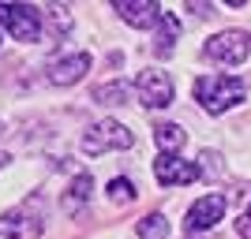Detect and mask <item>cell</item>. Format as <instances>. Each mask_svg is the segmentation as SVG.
Listing matches in <instances>:
<instances>
[{
  "instance_id": "obj_16",
  "label": "cell",
  "mask_w": 251,
  "mask_h": 239,
  "mask_svg": "<svg viewBox=\"0 0 251 239\" xmlns=\"http://www.w3.org/2000/svg\"><path fill=\"white\" fill-rule=\"evenodd\" d=\"M109 198H113L116 206H127L131 198H135V187H131V179H124V176H116L113 183H109Z\"/></svg>"
},
{
  "instance_id": "obj_2",
  "label": "cell",
  "mask_w": 251,
  "mask_h": 239,
  "mask_svg": "<svg viewBox=\"0 0 251 239\" xmlns=\"http://www.w3.org/2000/svg\"><path fill=\"white\" fill-rule=\"evenodd\" d=\"M131 142H135V135L124 124H116V120H98V124H90L83 131V153L86 157H101L109 150H127Z\"/></svg>"
},
{
  "instance_id": "obj_4",
  "label": "cell",
  "mask_w": 251,
  "mask_h": 239,
  "mask_svg": "<svg viewBox=\"0 0 251 239\" xmlns=\"http://www.w3.org/2000/svg\"><path fill=\"white\" fill-rule=\"evenodd\" d=\"M206 60L210 64H225V67H236V64L248 60L251 52V38L244 30H225V34H214L206 42Z\"/></svg>"
},
{
  "instance_id": "obj_9",
  "label": "cell",
  "mask_w": 251,
  "mask_h": 239,
  "mask_svg": "<svg viewBox=\"0 0 251 239\" xmlns=\"http://www.w3.org/2000/svg\"><path fill=\"white\" fill-rule=\"evenodd\" d=\"M225 206H229V198H225V195H206V198H199V202L188 209V232H206V228H214V224L225 217Z\"/></svg>"
},
{
  "instance_id": "obj_7",
  "label": "cell",
  "mask_w": 251,
  "mask_h": 239,
  "mask_svg": "<svg viewBox=\"0 0 251 239\" xmlns=\"http://www.w3.org/2000/svg\"><path fill=\"white\" fill-rule=\"evenodd\" d=\"M154 176L161 187H184V183H195L202 172H199V165H191V161H184L176 153H161L154 161Z\"/></svg>"
},
{
  "instance_id": "obj_18",
  "label": "cell",
  "mask_w": 251,
  "mask_h": 239,
  "mask_svg": "<svg viewBox=\"0 0 251 239\" xmlns=\"http://www.w3.org/2000/svg\"><path fill=\"white\" fill-rule=\"evenodd\" d=\"M236 232H240V239H251V209L236 220Z\"/></svg>"
},
{
  "instance_id": "obj_11",
  "label": "cell",
  "mask_w": 251,
  "mask_h": 239,
  "mask_svg": "<svg viewBox=\"0 0 251 239\" xmlns=\"http://www.w3.org/2000/svg\"><path fill=\"white\" fill-rule=\"evenodd\" d=\"M86 198H90V176H86V172H79V176L72 179V187L64 191V213H68V217H75V213L86 206Z\"/></svg>"
},
{
  "instance_id": "obj_10",
  "label": "cell",
  "mask_w": 251,
  "mask_h": 239,
  "mask_svg": "<svg viewBox=\"0 0 251 239\" xmlns=\"http://www.w3.org/2000/svg\"><path fill=\"white\" fill-rule=\"evenodd\" d=\"M86 71H90V56H86V52H72V56H64V60H56L49 67V83L52 86H72V83H79Z\"/></svg>"
},
{
  "instance_id": "obj_6",
  "label": "cell",
  "mask_w": 251,
  "mask_h": 239,
  "mask_svg": "<svg viewBox=\"0 0 251 239\" xmlns=\"http://www.w3.org/2000/svg\"><path fill=\"white\" fill-rule=\"evenodd\" d=\"M38 206V198H30V206H19V209H11V213H4L0 217V232L8 239H38L45 228V220L42 213H30V209Z\"/></svg>"
},
{
  "instance_id": "obj_1",
  "label": "cell",
  "mask_w": 251,
  "mask_h": 239,
  "mask_svg": "<svg viewBox=\"0 0 251 239\" xmlns=\"http://www.w3.org/2000/svg\"><path fill=\"white\" fill-rule=\"evenodd\" d=\"M195 101L210 116H221L225 109L244 101V83L236 75H202V79H195Z\"/></svg>"
},
{
  "instance_id": "obj_13",
  "label": "cell",
  "mask_w": 251,
  "mask_h": 239,
  "mask_svg": "<svg viewBox=\"0 0 251 239\" xmlns=\"http://www.w3.org/2000/svg\"><path fill=\"white\" fill-rule=\"evenodd\" d=\"M176 34H180L176 15H169V11H165V19H161V30H157V38H154V52H157V56H169V52H173V42H176Z\"/></svg>"
},
{
  "instance_id": "obj_17",
  "label": "cell",
  "mask_w": 251,
  "mask_h": 239,
  "mask_svg": "<svg viewBox=\"0 0 251 239\" xmlns=\"http://www.w3.org/2000/svg\"><path fill=\"white\" fill-rule=\"evenodd\" d=\"M199 161H202V165H199V172H202V176H218V172H221V165H218L221 157H218V153H210V150H206V153H202Z\"/></svg>"
},
{
  "instance_id": "obj_8",
  "label": "cell",
  "mask_w": 251,
  "mask_h": 239,
  "mask_svg": "<svg viewBox=\"0 0 251 239\" xmlns=\"http://www.w3.org/2000/svg\"><path fill=\"white\" fill-rule=\"evenodd\" d=\"M113 11L127 26H139V30H150V26H161L165 11L154 0H113Z\"/></svg>"
},
{
  "instance_id": "obj_5",
  "label": "cell",
  "mask_w": 251,
  "mask_h": 239,
  "mask_svg": "<svg viewBox=\"0 0 251 239\" xmlns=\"http://www.w3.org/2000/svg\"><path fill=\"white\" fill-rule=\"evenodd\" d=\"M135 94L143 97V105H150V109H165V105H173L176 90H173V79H169L165 71L147 67V71H139V79H135Z\"/></svg>"
},
{
  "instance_id": "obj_12",
  "label": "cell",
  "mask_w": 251,
  "mask_h": 239,
  "mask_svg": "<svg viewBox=\"0 0 251 239\" xmlns=\"http://www.w3.org/2000/svg\"><path fill=\"white\" fill-rule=\"evenodd\" d=\"M131 94H135V83H101L94 86V101L98 105H127L131 101Z\"/></svg>"
},
{
  "instance_id": "obj_14",
  "label": "cell",
  "mask_w": 251,
  "mask_h": 239,
  "mask_svg": "<svg viewBox=\"0 0 251 239\" xmlns=\"http://www.w3.org/2000/svg\"><path fill=\"white\" fill-rule=\"evenodd\" d=\"M139 239H169V217L165 213H150L139 220Z\"/></svg>"
},
{
  "instance_id": "obj_3",
  "label": "cell",
  "mask_w": 251,
  "mask_h": 239,
  "mask_svg": "<svg viewBox=\"0 0 251 239\" xmlns=\"http://www.w3.org/2000/svg\"><path fill=\"white\" fill-rule=\"evenodd\" d=\"M0 22L8 26L15 42H38L42 38V11L34 4H8L0 0Z\"/></svg>"
},
{
  "instance_id": "obj_15",
  "label": "cell",
  "mask_w": 251,
  "mask_h": 239,
  "mask_svg": "<svg viewBox=\"0 0 251 239\" xmlns=\"http://www.w3.org/2000/svg\"><path fill=\"white\" fill-rule=\"evenodd\" d=\"M154 138H157V146H161L165 153H176L180 146H184V131H180L176 124H157L154 127Z\"/></svg>"
}]
</instances>
